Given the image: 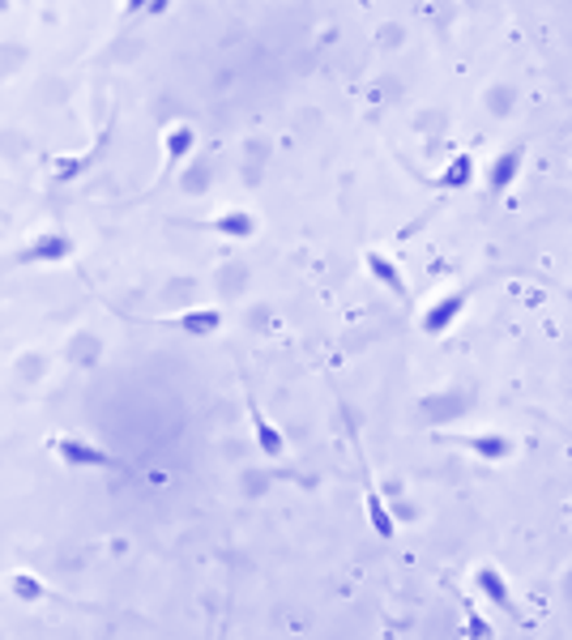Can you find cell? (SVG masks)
I'll use <instances>...</instances> for the list:
<instances>
[{"mask_svg": "<svg viewBox=\"0 0 572 640\" xmlns=\"http://www.w3.org/2000/svg\"><path fill=\"white\" fill-rule=\"evenodd\" d=\"M48 448H52V457L64 466V470H120V474H129V470H133L124 457L107 452L99 440L77 436V432H60V436L48 440Z\"/></svg>", "mask_w": 572, "mask_h": 640, "instance_id": "obj_1", "label": "cell"}, {"mask_svg": "<svg viewBox=\"0 0 572 640\" xmlns=\"http://www.w3.org/2000/svg\"><path fill=\"white\" fill-rule=\"evenodd\" d=\"M351 448H355V461H360L367 530H372L380 542H393L398 539V517H393V508L385 504V492H380V487H376V479H372V466H367V452H364V444H360V436H351Z\"/></svg>", "mask_w": 572, "mask_h": 640, "instance_id": "obj_2", "label": "cell"}, {"mask_svg": "<svg viewBox=\"0 0 572 640\" xmlns=\"http://www.w3.org/2000/svg\"><path fill=\"white\" fill-rule=\"evenodd\" d=\"M73 236H64V231H35L26 244L17 247V265H31V269H44V265H69L73 261Z\"/></svg>", "mask_w": 572, "mask_h": 640, "instance_id": "obj_3", "label": "cell"}, {"mask_svg": "<svg viewBox=\"0 0 572 640\" xmlns=\"http://www.w3.org/2000/svg\"><path fill=\"white\" fill-rule=\"evenodd\" d=\"M474 590H478V597H483L487 606H496L500 615H509V619L525 624L518 597H513V585H509V577H504L500 564H478V568H474Z\"/></svg>", "mask_w": 572, "mask_h": 640, "instance_id": "obj_4", "label": "cell"}, {"mask_svg": "<svg viewBox=\"0 0 572 640\" xmlns=\"http://www.w3.org/2000/svg\"><path fill=\"white\" fill-rule=\"evenodd\" d=\"M244 410H248V427H253V440H257V452L265 461H282L287 457V436L282 427L265 414V406L257 401V394L244 385Z\"/></svg>", "mask_w": 572, "mask_h": 640, "instance_id": "obj_5", "label": "cell"}, {"mask_svg": "<svg viewBox=\"0 0 572 640\" xmlns=\"http://www.w3.org/2000/svg\"><path fill=\"white\" fill-rule=\"evenodd\" d=\"M193 149H197V129L188 120H171L162 129V176H158V184H167L193 158Z\"/></svg>", "mask_w": 572, "mask_h": 640, "instance_id": "obj_6", "label": "cell"}, {"mask_svg": "<svg viewBox=\"0 0 572 640\" xmlns=\"http://www.w3.org/2000/svg\"><path fill=\"white\" fill-rule=\"evenodd\" d=\"M466 303H470V291H449V295L431 299V303H427V312L418 316V329H423L427 338H449V334H453V325L462 321Z\"/></svg>", "mask_w": 572, "mask_h": 640, "instance_id": "obj_7", "label": "cell"}, {"mask_svg": "<svg viewBox=\"0 0 572 640\" xmlns=\"http://www.w3.org/2000/svg\"><path fill=\"white\" fill-rule=\"evenodd\" d=\"M155 325L180 329L188 338H214V334H222L227 316H222V307H188V312H175V316H155Z\"/></svg>", "mask_w": 572, "mask_h": 640, "instance_id": "obj_8", "label": "cell"}, {"mask_svg": "<svg viewBox=\"0 0 572 640\" xmlns=\"http://www.w3.org/2000/svg\"><path fill=\"white\" fill-rule=\"evenodd\" d=\"M453 444H462L466 452H474L487 466H500V461L518 457V440L509 432H466V436H453Z\"/></svg>", "mask_w": 572, "mask_h": 640, "instance_id": "obj_9", "label": "cell"}, {"mask_svg": "<svg viewBox=\"0 0 572 640\" xmlns=\"http://www.w3.org/2000/svg\"><path fill=\"white\" fill-rule=\"evenodd\" d=\"M525 154H530V146L518 142V146L500 149V154L487 162V193H491V197H504V193L518 184V176L525 171Z\"/></svg>", "mask_w": 572, "mask_h": 640, "instance_id": "obj_10", "label": "cell"}, {"mask_svg": "<svg viewBox=\"0 0 572 640\" xmlns=\"http://www.w3.org/2000/svg\"><path fill=\"white\" fill-rule=\"evenodd\" d=\"M364 265L367 274L389 291L393 299H411V282H406V274H402V265L389 256V252H380V247H367L364 252Z\"/></svg>", "mask_w": 572, "mask_h": 640, "instance_id": "obj_11", "label": "cell"}, {"mask_svg": "<svg viewBox=\"0 0 572 640\" xmlns=\"http://www.w3.org/2000/svg\"><path fill=\"white\" fill-rule=\"evenodd\" d=\"M202 227L214 231V236H222V240H253L260 231V218L253 209H222L218 218H209Z\"/></svg>", "mask_w": 572, "mask_h": 640, "instance_id": "obj_12", "label": "cell"}, {"mask_svg": "<svg viewBox=\"0 0 572 640\" xmlns=\"http://www.w3.org/2000/svg\"><path fill=\"white\" fill-rule=\"evenodd\" d=\"M9 593L22 602V606H39V602H48V597H60L56 590H48L31 568H13V577H9Z\"/></svg>", "mask_w": 572, "mask_h": 640, "instance_id": "obj_13", "label": "cell"}, {"mask_svg": "<svg viewBox=\"0 0 572 640\" xmlns=\"http://www.w3.org/2000/svg\"><path fill=\"white\" fill-rule=\"evenodd\" d=\"M470 180H474V158L470 154H458L449 167H445V176L436 180L445 193H458V189H470Z\"/></svg>", "mask_w": 572, "mask_h": 640, "instance_id": "obj_14", "label": "cell"}, {"mask_svg": "<svg viewBox=\"0 0 572 640\" xmlns=\"http://www.w3.org/2000/svg\"><path fill=\"white\" fill-rule=\"evenodd\" d=\"M462 619H466V640H491V624L474 606H462Z\"/></svg>", "mask_w": 572, "mask_h": 640, "instance_id": "obj_15", "label": "cell"}]
</instances>
